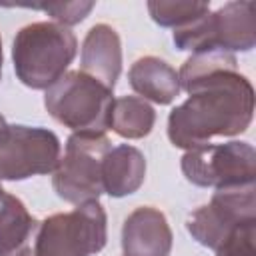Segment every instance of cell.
Returning a JSON list of instances; mask_svg holds the SVG:
<instances>
[{
    "instance_id": "1",
    "label": "cell",
    "mask_w": 256,
    "mask_h": 256,
    "mask_svg": "<svg viewBox=\"0 0 256 256\" xmlns=\"http://www.w3.org/2000/svg\"><path fill=\"white\" fill-rule=\"evenodd\" d=\"M190 98L168 116V138L176 148L194 150L216 136L246 132L254 116V88L238 72L234 54L198 52L178 72Z\"/></svg>"
},
{
    "instance_id": "2",
    "label": "cell",
    "mask_w": 256,
    "mask_h": 256,
    "mask_svg": "<svg viewBox=\"0 0 256 256\" xmlns=\"http://www.w3.org/2000/svg\"><path fill=\"white\" fill-rule=\"evenodd\" d=\"M78 40L72 30L56 22L24 26L12 44V60L18 80L32 90H48L72 64Z\"/></svg>"
},
{
    "instance_id": "3",
    "label": "cell",
    "mask_w": 256,
    "mask_h": 256,
    "mask_svg": "<svg viewBox=\"0 0 256 256\" xmlns=\"http://www.w3.org/2000/svg\"><path fill=\"white\" fill-rule=\"evenodd\" d=\"M112 104V90L82 70L66 72L44 96L48 114L74 134L104 136L110 130Z\"/></svg>"
},
{
    "instance_id": "4",
    "label": "cell",
    "mask_w": 256,
    "mask_h": 256,
    "mask_svg": "<svg viewBox=\"0 0 256 256\" xmlns=\"http://www.w3.org/2000/svg\"><path fill=\"white\" fill-rule=\"evenodd\" d=\"M174 44L188 52H250L256 44V4L228 2L186 28L174 30Z\"/></svg>"
},
{
    "instance_id": "5",
    "label": "cell",
    "mask_w": 256,
    "mask_h": 256,
    "mask_svg": "<svg viewBox=\"0 0 256 256\" xmlns=\"http://www.w3.org/2000/svg\"><path fill=\"white\" fill-rule=\"evenodd\" d=\"M106 210L100 202H88L40 222L36 256H92L106 246Z\"/></svg>"
},
{
    "instance_id": "6",
    "label": "cell",
    "mask_w": 256,
    "mask_h": 256,
    "mask_svg": "<svg viewBox=\"0 0 256 256\" xmlns=\"http://www.w3.org/2000/svg\"><path fill=\"white\" fill-rule=\"evenodd\" d=\"M112 142L104 136L72 134L66 142V152L58 160L52 186L56 194L70 204L98 202L104 194L102 162L110 152Z\"/></svg>"
},
{
    "instance_id": "7",
    "label": "cell",
    "mask_w": 256,
    "mask_h": 256,
    "mask_svg": "<svg viewBox=\"0 0 256 256\" xmlns=\"http://www.w3.org/2000/svg\"><path fill=\"white\" fill-rule=\"evenodd\" d=\"M182 172L200 188L248 186L256 178V152L248 142L206 144L182 156Z\"/></svg>"
},
{
    "instance_id": "8",
    "label": "cell",
    "mask_w": 256,
    "mask_h": 256,
    "mask_svg": "<svg viewBox=\"0 0 256 256\" xmlns=\"http://www.w3.org/2000/svg\"><path fill=\"white\" fill-rule=\"evenodd\" d=\"M60 160V140L48 128L4 126L0 130V180H28L50 174Z\"/></svg>"
},
{
    "instance_id": "9",
    "label": "cell",
    "mask_w": 256,
    "mask_h": 256,
    "mask_svg": "<svg viewBox=\"0 0 256 256\" xmlns=\"http://www.w3.org/2000/svg\"><path fill=\"white\" fill-rule=\"evenodd\" d=\"M256 220V188L254 184L216 190L212 200L194 210L186 228L192 238L216 250L238 226Z\"/></svg>"
},
{
    "instance_id": "10",
    "label": "cell",
    "mask_w": 256,
    "mask_h": 256,
    "mask_svg": "<svg viewBox=\"0 0 256 256\" xmlns=\"http://www.w3.org/2000/svg\"><path fill=\"white\" fill-rule=\"evenodd\" d=\"M124 256H168L172 250V230L166 216L152 208H136L122 228Z\"/></svg>"
},
{
    "instance_id": "11",
    "label": "cell",
    "mask_w": 256,
    "mask_h": 256,
    "mask_svg": "<svg viewBox=\"0 0 256 256\" xmlns=\"http://www.w3.org/2000/svg\"><path fill=\"white\" fill-rule=\"evenodd\" d=\"M82 72L114 90L122 72V44L118 32L108 24H96L82 44Z\"/></svg>"
},
{
    "instance_id": "12",
    "label": "cell",
    "mask_w": 256,
    "mask_h": 256,
    "mask_svg": "<svg viewBox=\"0 0 256 256\" xmlns=\"http://www.w3.org/2000/svg\"><path fill=\"white\" fill-rule=\"evenodd\" d=\"M40 222L0 186V256H36Z\"/></svg>"
},
{
    "instance_id": "13",
    "label": "cell",
    "mask_w": 256,
    "mask_h": 256,
    "mask_svg": "<svg viewBox=\"0 0 256 256\" xmlns=\"http://www.w3.org/2000/svg\"><path fill=\"white\" fill-rule=\"evenodd\" d=\"M146 178V158L144 154L130 146L120 144L110 148L102 162V186L112 198H124L134 194Z\"/></svg>"
},
{
    "instance_id": "14",
    "label": "cell",
    "mask_w": 256,
    "mask_h": 256,
    "mask_svg": "<svg viewBox=\"0 0 256 256\" xmlns=\"http://www.w3.org/2000/svg\"><path fill=\"white\" fill-rule=\"evenodd\" d=\"M128 80L142 100H150L160 106L172 104L182 90L178 72L156 56H144L136 60L128 72Z\"/></svg>"
},
{
    "instance_id": "15",
    "label": "cell",
    "mask_w": 256,
    "mask_h": 256,
    "mask_svg": "<svg viewBox=\"0 0 256 256\" xmlns=\"http://www.w3.org/2000/svg\"><path fill=\"white\" fill-rule=\"evenodd\" d=\"M156 112L140 96L116 98L110 112V128L128 140H140L148 136L154 128Z\"/></svg>"
},
{
    "instance_id": "16",
    "label": "cell",
    "mask_w": 256,
    "mask_h": 256,
    "mask_svg": "<svg viewBox=\"0 0 256 256\" xmlns=\"http://www.w3.org/2000/svg\"><path fill=\"white\" fill-rule=\"evenodd\" d=\"M148 12L152 20L162 28H186L192 22L200 20L210 12L208 2H166V0H152L148 2Z\"/></svg>"
},
{
    "instance_id": "17",
    "label": "cell",
    "mask_w": 256,
    "mask_h": 256,
    "mask_svg": "<svg viewBox=\"0 0 256 256\" xmlns=\"http://www.w3.org/2000/svg\"><path fill=\"white\" fill-rule=\"evenodd\" d=\"M254 238H256V220L238 226L216 248V256H256Z\"/></svg>"
},
{
    "instance_id": "18",
    "label": "cell",
    "mask_w": 256,
    "mask_h": 256,
    "mask_svg": "<svg viewBox=\"0 0 256 256\" xmlns=\"http://www.w3.org/2000/svg\"><path fill=\"white\" fill-rule=\"evenodd\" d=\"M94 2H54V4H42V6H32L34 10H42L50 14L56 24L60 26H74L80 24L94 8Z\"/></svg>"
},
{
    "instance_id": "19",
    "label": "cell",
    "mask_w": 256,
    "mask_h": 256,
    "mask_svg": "<svg viewBox=\"0 0 256 256\" xmlns=\"http://www.w3.org/2000/svg\"><path fill=\"white\" fill-rule=\"evenodd\" d=\"M2 64H4V54H2V38H0V80H2Z\"/></svg>"
},
{
    "instance_id": "20",
    "label": "cell",
    "mask_w": 256,
    "mask_h": 256,
    "mask_svg": "<svg viewBox=\"0 0 256 256\" xmlns=\"http://www.w3.org/2000/svg\"><path fill=\"white\" fill-rule=\"evenodd\" d=\"M4 126H6V120H4V116H2V114H0V130H2V128H4Z\"/></svg>"
}]
</instances>
